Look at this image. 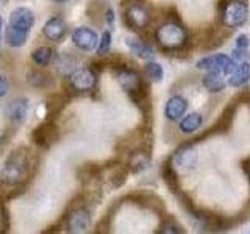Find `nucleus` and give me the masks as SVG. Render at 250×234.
<instances>
[{"instance_id":"obj_1","label":"nucleus","mask_w":250,"mask_h":234,"mask_svg":"<svg viewBox=\"0 0 250 234\" xmlns=\"http://www.w3.org/2000/svg\"><path fill=\"white\" fill-rule=\"evenodd\" d=\"M35 25V14L25 6H19L11 13L5 30V42L10 47H22L27 42L30 30Z\"/></svg>"},{"instance_id":"obj_2","label":"nucleus","mask_w":250,"mask_h":234,"mask_svg":"<svg viewBox=\"0 0 250 234\" xmlns=\"http://www.w3.org/2000/svg\"><path fill=\"white\" fill-rule=\"evenodd\" d=\"M30 170V152L25 147H21L14 150L3 166L2 181L10 186H18L25 181Z\"/></svg>"},{"instance_id":"obj_3","label":"nucleus","mask_w":250,"mask_h":234,"mask_svg":"<svg viewBox=\"0 0 250 234\" xmlns=\"http://www.w3.org/2000/svg\"><path fill=\"white\" fill-rule=\"evenodd\" d=\"M155 39L164 50H178L186 44L188 33L183 25L177 22H166L155 31Z\"/></svg>"},{"instance_id":"obj_4","label":"nucleus","mask_w":250,"mask_h":234,"mask_svg":"<svg viewBox=\"0 0 250 234\" xmlns=\"http://www.w3.org/2000/svg\"><path fill=\"white\" fill-rule=\"evenodd\" d=\"M219 11H221V20L224 25L234 28L247 20L249 8L244 0H222Z\"/></svg>"},{"instance_id":"obj_5","label":"nucleus","mask_w":250,"mask_h":234,"mask_svg":"<svg viewBox=\"0 0 250 234\" xmlns=\"http://www.w3.org/2000/svg\"><path fill=\"white\" fill-rule=\"evenodd\" d=\"M116 77H117L119 84L122 86V89L127 94H130V97L139 105L146 96L144 94V83H143V78L139 77V74L133 69L122 67V69H117Z\"/></svg>"},{"instance_id":"obj_6","label":"nucleus","mask_w":250,"mask_h":234,"mask_svg":"<svg viewBox=\"0 0 250 234\" xmlns=\"http://www.w3.org/2000/svg\"><path fill=\"white\" fill-rule=\"evenodd\" d=\"M69 84L77 92H91L97 86V74L91 67H77L69 75Z\"/></svg>"},{"instance_id":"obj_7","label":"nucleus","mask_w":250,"mask_h":234,"mask_svg":"<svg viewBox=\"0 0 250 234\" xmlns=\"http://www.w3.org/2000/svg\"><path fill=\"white\" fill-rule=\"evenodd\" d=\"M197 67L202 70L214 74H231L234 70V61L229 58L227 55H213V57H205L197 62Z\"/></svg>"},{"instance_id":"obj_8","label":"nucleus","mask_w":250,"mask_h":234,"mask_svg":"<svg viewBox=\"0 0 250 234\" xmlns=\"http://www.w3.org/2000/svg\"><path fill=\"white\" fill-rule=\"evenodd\" d=\"M125 23L133 30H144L150 23V14L141 3H130L125 10Z\"/></svg>"},{"instance_id":"obj_9","label":"nucleus","mask_w":250,"mask_h":234,"mask_svg":"<svg viewBox=\"0 0 250 234\" xmlns=\"http://www.w3.org/2000/svg\"><path fill=\"white\" fill-rule=\"evenodd\" d=\"M91 225V213L86 208H75L72 213L66 215V231L69 233H83Z\"/></svg>"},{"instance_id":"obj_10","label":"nucleus","mask_w":250,"mask_h":234,"mask_svg":"<svg viewBox=\"0 0 250 234\" xmlns=\"http://www.w3.org/2000/svg\"><path fill=\"white\" fill-rule=\"evenodd\" d=\"M72 42L77 49L83 52H91L99 44V36L94 30L88 27H78L72 31Z\"/></svg>"},{"instance_id":"obj_11","label":"nucleus","mask_w":250,"mask_h":234,"mask_svg":"<svg viewBox=\"0 0 250 234\" xmlns=\"http://www.w3.org/2000/svg\"><path fill=\"white\" fill-rule=\"evenodd\" d=\"M42 33H44V36L47 39H49V41L60 42L67 33V25H66V22L60 18V16H53V18H50L44 23Z\"/></svg>"},{"instance_id":"obj_12","label":"nucleus","mask_w":250,"mask_h":234,"mask_svg":"<svg viewBox=\"0 0 250 234\" xmlns=\"http://www.w3.org/2000/svg\"><path fill=\"white\" fill-rule=\"evenodd\" d=\"M58 139V133L53 123H44L33 131V140L41 147H49Z\"/></svg>"},{"instance_id":"obj_13","label":"nucleus","mask_w":250,"mask_h":234,"mask_svg":"<svg viewBox=\"0 0 250 234\" xmlns=\"http://www.w3.org/2000/svg\"><path fill=\"white\" fill-rule=\"evenodd\" d=\"M195 161H197V155H195V150L192 148V145H183L175 152L174 162L180 169L189 170L195 166Z\"/></svg>"},{"instance_id":"obj_14","label":"nucleus","mask_w":250,"mask_h":234,"mask_svg":"<svg viewBox=\"0 0 250 234\" xmlns=\"http://www.w3.org/2000/svg\"><path fill=\"white\" fill-rule=\"evenodd\" d=\"M28 114V100L27 98H16L10 101V105L6 106V116L8 119L21 123Z\"/></svg>"},{"instance_id":"obj_15","label":"nucleus","mask_w":250,"mask_h":234,"mask_svg":"<svg viewBox=\"0 0 250 234\" xmlns=\"http://www.w3.org/2000/svg\"><path fill=\"white\" fill-rule=\"evenodd\" d=\"M186 109H188V100L180 96H175L167 100L164 113H166V117L169 120H178L186 113Z\"/></svg>"},{"instance_id":"obj_16","label":"nucleus","mask_w":250,"mask_h":234,"mask_svg":"<svg viewBox=\"0 0 250 234\" xmlns=\"http://www.w3.org/2000/svg\"><path fill=\"white\" fill-rule=\"evenodd\" d=\"M125 44H127L128 50L135 55V57L141 58V59H148L153 57V50L152 47L143 42L141 39H135V38H127L125 39Z\"/></svg>"},{"instance_id":"obj_17","label":"nucleus","mask_w":250,"mask_h":234,"mask_svg":"<svg viewBox=\"0 0 250 234\" xmlns=\"http://www.w3.org/2000/svg\"><path fill=\"white\" fill-rule=\"evenodd\" d=\"M148 162H150V156L144 150H138L133 152L128 158V169L133 174H138V172H143L148 167Z\"/></svg>"},{"instance_id":"obj_18","label":"nucleus","mask_w":250,"mask_h":234,"mask_svg":"<svg viewBox=\"0 0 250 234\" xmlns=\"http://www.w3.org/2000/svg\"><path fill=\"white\" fill-rule=\"evenodd\" d=\"M249 80H250V64L249 62H241L231 72L229 84L233 86V88H239V86L246 84Z\"/></svg>"},{"instance_id":"obj_19","label":"nucleus","mask_w":250,"mask_h":234,"mask_svg":"<svg viewBox=\"0 0 250 234\" xmlns=\"http://www.w3.org/2000/svg\"><path fill=\"white\" fill-rule=\"evenodd\" d=\"M53 57H55V53L50 47H38V49L33 50V53H31V59H33V62L41 67L49 66Z\"/></svg>"},{"instance_id":"obj_20","label":"nucleus","mask_w":250,"mask_h":234,"mask_svg":"<svg viewBox=\"0 0 250 234\" xmlns=\"http://www.w3.org/2000/svg\"><path fill=\"white\" fill-rule=\"evenodd\" d=\"M202 123H203V117L202 114L199 113H192L189 116H186L185 119L180 122V130H182L183 133H194L195 130H199L202 127Z\"/></svg>"},{"instance_id":"obj_21","label":"nucleus","mask_w":250,"mask_h":234,"mask_svg":"<svg viewBox=\"0 0 250 234\" xmlns=\"http://www.w3.org/2000/svg\"><path fill=\"white\" fill-rule=\"evenodd\" d=\"M203 86L209 92H221L224 89V80L221 78V74L208 72V75L203 78Z\"/></svg>"},{"instance_id":"obj_22","label":"nucleus","mask_w":250,"mask_h":234,"mask_svg":"<svg viewBox=\"0 0 250 234\" xmlns=\"http://www.w3.org/2000/svg\"><path fill=\"white\" fill-rule=\"evenodd\" d=\"M146 74L152 81H161L163 77H164V70H163L161 64L150 61V62H147V64H146Z\"/></svg>"},{"instance_id":"obj_23","label":"nucleus","mask_w":250,"mask_h":234,"mask_svg":"<svg viewBox=\"0 0 250 234\" xmlns=\"http://www.w3.org/2000/svg\"><path fill=\"white\" fill-rule=\"evenodd\" d=\"M28 83L36 86V88H45L49 84V77L42 72H31L28 75Z\"/></svg>"},{"instance_id":"obj_24","label":"nucleus","mask_w":250,"mask_h":234,"mask_svg":"<svg viewBox=\"0 0 250 234\" xmlns=\"http://www.w3.org/2000/svg\"><path fill=\"white\" fill-rule=\"evenodd\" d=\"M109 47H111V33L106 30V31H104V35H102L100 41L97 44V53L106 55L109 52Z\"/></svg>"},{"instance_id":"obj_25","label":"nucleus","mask_w":250,"mask_h":234,"mask_svg":"<svg viewBox=\"0 0 250 234\" xmlns=\"http://www.w3.org/2000/svg\"><path fill=\"white\" fill-rule=\"evenodd\" d=\"M163 176H164V181L167 183V186L172 187V189H175L178 181H177V175L174 172V167H172L170 164H166V167L163 169Z\"/></svg>"},{"instance_id":"obj_26","label":"nucleus","mask_w":250,"mask_h":234,"mask_svg":"<svg viewBox=\"0 0 250 234\" xmlns=\"http://www.w3.org/2000/svg\"><path fill=\"white\" fill-rule=\"evenodd\" d=\"M8 226H10V218H8V213L2 205V198H0V233L8 231Z\"/></svg>"},{"instance_id":"obj_27","label":"nucleus","mask_w":250,"mask_h":234,"mask_svg":"<svg viewBox=\"0 0 250 234\" xmlns=\"http://www.w3.org/2000/svg\"><path fill=\"white\" fill-rule=\"evenodd\" d=\"M158 233L160 234H177V233H182V230H180L178 225H175L174 222H166V223L161 225Z\"/></svg>"},{"instance_id":"obj_28","label":"nucleus","mask_w":250,"mask_h":234,"mask_svg":"<svg viewBox=\"0 0 250 234\" xmlns=\"http://www.w3.org/2000/svg\"><path fill=\"white\" fill-rule=\"evenodd\" d=\"M247 45H249V38L246 35H241L236 38V42H234V49H242V50H246L247 49Z\"/></svg>"},{"instance_id":"obj_29","label":"nucleus","mask_w":250,"mask_h":234,"mask_svg":"<svg viewBox=\"0 0 250 234\" xmlns=\"http://www.w3.org/2000/svg\"><path fill=\"white\" fill-rule=\"evenodd\" d=\"M6 92H8V81L3 75H0V98L6 96Z\"/></svg>"},{"instance_id":"obj_30","label":"nucleus","mask_w":250,"mask_h":234,"mask_svg":"<svg viewBox=\"0 0 250 234\" xmlns=\"http://www.w3.org/2000/svg\"><path fill=\"white\" fill-rule=\"evenodd\" d=\"M105 20H106L108 25H113V22H114V13H113V10H106V13H105Z\"/></svg>"},{"instance_id":"obj_31","label":"nucleus","mask_w":250,"mask_h":234,"mask_svg":"<svg viewBox=\"0 0 250 234\" xmlns=\"http://www.w3.org/2000/svg\"><path fill=\"white\" fill-rule=\"evenodd\" d=\"M2 35H3V20L0 18V42H2Z\"/></svg>"},{"instance_id":"obj_32","label":"nucleus","mask_w":250,"mask_h":234,"mask_svg":"<svg viewBox=\"0 0 250 234\" xmlns=\"http://www.w3.org/2000/svg\"><path fill=\"white\" fill-rule=\"evenodd\" d=\"M53 3H64V2H67V0H52Z\"/></svg>"},{"instance_id":"obj_33","label":"nucleus","mask_w":250,"mask_h":234,"mask_svg":"<svg viewBox=\"0 0 250 234\" xmlns=\"http://www.w3.org/2000/svg\"><path fill=\"white\" fill-rule=\"evenodd\" d=\"M246 170H247V175H249V178H250V164L246 167Z\"/></svg>"}]
</instances>
